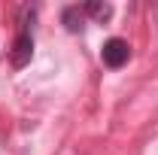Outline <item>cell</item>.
Segmentation results:
<instances>
[{
  "instance_id": "obj_1",
  "label": "cell",
  "mask_w": 158,
  "mask_h": 155,
  "mask_svg": "<svg viewBox=\"0 0 158 155\" xmlns=\"http://www.w3.org/2000/svg\"><path fill=\"white\" fill-rule=\"evenodd\" d=\"M27 19H34V9H24L19 21V37L12 43V67H24L34 58V37H31V27H27Z\"/></svg>"
},
{
  "instance_id": "obj_3",
  "label": "cell",
  "mask_w": 158,
  "mask_h": 155,
  "mask_svg": "<svg viewBox=\"0 0 158 155\" xmlns=\"http://www.w3.org/2000/svg\"><path fill=\"white\" fill-rule=\"evenodd\" d=\"M61 24H64L70 34H82V27H85V12H82L79 6H64V12H61Z\"/></svg>"
},
{
  "instance_id": "obj_2",
  "label": "cell",
  "mask_w": 158,
  "mask_h": 155,
  "mask_svg": "<svg viewBox=\"0 0 158 155\" xmlns=\"http://www.w3.org/2000/svg\"><path fill=\"white\" fill-rule=\"evenodd\" d=\"M100 58H103V64L106 67H122V64H128V58H131V46H128V40L122 37H113L103 43V49H100Z\"/></svg>"
},
{
  "instance_id": "obj_4",
  "label": "cell",
  "mask_w": 158,
  "mask_h": 155,
  "mask_svg": "<svg viewBox=\"0 0 158 155\" xmlns=\"http://www.w3.org/2000/svg\"><path fill=\"white\" fill-rule=\"evenodd\" d=\"M82 12H85L88 19H94L98 24H103V21H110V15H113V6L103 3V0H88V3L82 6Z\"/></svg>"
}]
</instances>
